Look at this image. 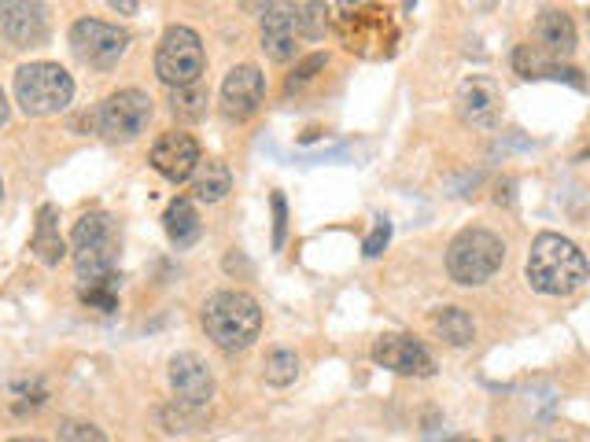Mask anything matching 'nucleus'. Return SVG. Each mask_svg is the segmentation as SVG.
I'll list each match as a JSON object with an SVG mask.
<instances>
[{
    "mask_svg": "<svg viewBox=\"0 0 590 442\" xmlns=\"http://www.w3.org/2000/svg\"><path fill=\"white\" fill-rule=\"evenodd\" d=\"M295 23H299V37L321 41L329 30V8L325 4H295Z\"/></svg>",
    "mask_w": 590,
    "mask_h": 442,
    "instance_id": "a878e982",
    "label": "nucleus"
},
{
    "mask_svg": "<svg viewBox=\"0 0 590 442\" xmlns=\"http://www.w3.org/2000/svg\"><path fill=\"white\" fill-rule=\"evenodd\" d=\"M270 207H273V251H281L284 233H288V203H284L281 192H273L270 196Z\"/></svg>",
    "mask_w": 590,
    "mask_h": 442,
    "instance_id": "c85d7f7f",
    "label": "nucleus"
},
{
    "mask_svg": "<svg viewBox=\"0 0 590 442\" xmlns=\"http://www.w3.org/2000/svg\"><path fill=\"white\" fill-rule=\"evenodd\" d=\"M159 420H163L170 431H203L211 424V413L200 406H185V402H170L166 409H159Z\"/></svg>",
    "mask_w": 590,
    "mask_h": 442,
    "instance_id": "4be33fe9",
    "label": "nucleus"
},
{
    "mask_svg": "<svg viewBox=\"0 0 590 442\" xmlns=\"http://www.w3.org/2000/svg\"><path fill=\"white\" fill-rule=\"evenodd\" d=\"M126 45H130V34L111 23H100V19H78L71 26L74 56L96 70L115 67L118 59H122V52H126Z\"/></svg>",
    "mask_w": 590,
    "mask_h": 442,
    "instance_id": "6e6552de",
    "label": "nucleus"
},
{
    "mask_svg": "<svg viewBox=\"0 0 590 442\" xmlns=\"http://www.w3.org/2000/svg\"><path fill=\"white\" fill-rule=\"evenodd\" d=\"M229 188H233V174H229V166L222 159H203L196 166V174H192V196L200 199V203H218V199H225Z\"/></svg>",
    "mask_w": 590,
    "mask_h": 442,
    "instance_id": "6ab92c4d",
    "label": "nucleus"
},
{
    "mask_svg": "<svg viewBox=\"0 0 590 442\" xmlns=\"http://www.w3.org/2000/svg\"><path fill=\"white\" fill-rule=\"evenodd\" d=\"M325 63H329V59H325V52H314V56H307L303 63H299V67H295L292 78L284 82V93H295V89H303L307 82H314V78H318V70H325Z\"/></svg>",
    "mask_w": 590,
    "mask_h": 442,
    "instance_id": "cd10ccee",
    "label": "nucleus"
},
{
    "mask_svg": "<svg viewBox=\"0 0 590 442\" xmlns=\"http://www.w3.org/2000/svg\"><path fill=\"white\" fill-rule=\"evenodd\" d=\"M502 262H506L502 236H495L491 229H480V225L461 229L447 247V273L461 288H480V284H487L502 269Z\"/></svg>",
    "mask_w": 590,
    "mask_h": 442,
    "instance_id": "7ed1b4c3",
    "label": "nucleus"
},
{
    "mask_svg": "<svg viewBox=\"0 0 590 442\" xmlns=\"http://www.w3.org/2000/svg\"><path fill=\"white\" fill-rule=\"evenodd\" d=\"M388 240H391V225H388L384 218H380L377 225H373V233L366 236V244H362V255H366V258H377L380 251L388 247Z\"/></svg>",
    "mask_w": 590,
    "mask_h": 442,
    "instance_id": "c756f323",
    "label": "nucleus"
},
{
    "mask_svg": "<svg viewBox=\"0 0 590 442\" xmlns=\"http://www.w3.org/2000/svg\"><path fill=\"white\" fill-rule=\"evenodd\" d=\"M432 328H436V336L450 347H469L472 339H476V325H472V317L461 310V306H443L432 314Z\"/></svg>",
    "mask_w": 590,
    "mask_h": 442,
    "instance_id": "aec40b11",
    "label": "nucleus"
},
{
    "mask_svg": "<svg viewBox=\"0 0 590 442\" xmlns=\"http://www.w3.org/2000/svg\"><path fill=\"white\" fill-rule=\"evenodd\" d=\"M299 45V23H295V4H270L262 15V52L273 63H288Z\"/></svg>",
    "mask_w": 590,
    "mask_h": 442,
    "instance_id": "2eb2a0df",
    "label": "nucleus"
},
{
    "mask_svg": "<svg viewBox=\"0 0 590 442\" xmlns=\"http://www.w3.org/2000/svg\"><path fill=\"white\" fill-rule=\"evenodd\" d=\"M8 115H12V111H8V100L0 93V126H8Z\"/></svg>",
    "mask_w": 590,
    "mask_h": 442,
    "instance_id": "473e14b6",
    "label": "nucleus"
},
{
    "mask_svg": "<svg viewBox=\"0 0 590 442\" xmlns=\"http://www.w3.org/2000/svg\"><path fill=\"white\" fill-rule=\"evenodd\" d=\"M495 199L509 207V203H513V181H502V185H498V192H495Z\"/></svg>",
    "mask_w": 590,
    "mask_h": 442,
    "instance_id": "7c9ffc66",
    "label": "nucleus"
},
{
    "mask_svg": "<svg viewBox=\"0 0 590 442\" xmlns=\"http://www.w3.org/2000/svg\"><path fill=\"white\" fill-rule=\"evenodd\" d=\"M200 163H203V159H200V144H196V137H192V133H181V129H174V133H163V137L155 140L152 166L166 177V181H174V185L189 181V177L196 174V166H200Z\"/></svg>",
    "mask_w": 590,
    "mask_h": 442,
    "instance_id": "9b49d317",
    "label": "nucleus"
},
{
    "mask_svg": "<svg viewBox=\"0 0 590 442\" xmlns=\"http://www.w3.org/2000/svg\"><path fill=\"white\" fill-rule=\"evenodd\" d=\"M373 361L399 376H421V380H425V376L436 373L432 354H428L413 336H380L377 343H373Z\"/></svg>",
    "mask_w": 590,
    "mask_h": 442,
    "instance_id": "f8f14e48",
    "label": "nucleus"
},
{
    "mask_svg": "<svg viewBox=\"0 0 590 442\" xmlns=\"http://www.w3.org/2000/svg\"><path fill=\"white\" fill-rule=\"evenodd\" d=\"M170 387H174V402L207 409L214 398L211 365H207L200 354H189V350H185V354H174V358H170Z\"/></svg>",
    "mask_w": 590,
    "mask_h": 442,
    "instance_id": "9d476101",
    "label": "nucleus"
},
{
    "mask_svg": "<svg viewBox=\"0 0 590 442\" xmlns=\"http://www.w3.org/2000/svg\"><path fill=\"white\" fill-rule=\"evenodd\" d=\"M203 70H207V52H203L200 34L189 30V26H170L159 37V48H155L159 82H166L170 89H185V85L200 82Z\"/></svg>",
    "mask_w": 590,
    "mask_h": 442,
    "instance_id": "423d86ee",
    "label": "nucleus"
},
{
    "mask_svg": "<svg viewBox=\"0 0 590 442\" xmlns=\"http://www.w3.org/2000/svg\"><path fill=\"white\" fill-rule=\"evenodd\" d=\"M0 30L15 48H37L48 41V15L41 4L4 0L0 4Z\"/></svg>",
    "mask_w": 590,
    "mask_h": 442,
    "instance_id": "ddd939ff",
    "label": "nucleus"
},
{
    "mask_svg": "<svg viewBox=\"0 0 590 442\" xmlns=\"http://www.w3.org/2000/svg\"><path fill=\"white\" fill-rule=\"evenodd\" d=\"M111 8H115V12H141V4H133V0H111Z\"/></svg>",
    "mask_w": 590,
    "mask_h": 442,
    "instance_id": "2f4dec72",
    "label": "nucleus"
},
{
    "mask_svg": "<svg viewBox=\"0 0 590 442\" xmlns=\"http://www.w3.org/2000/svg\"><path fill=\"white\" fill-rule=\"evenodd\" d=\"M458 115L469 126L480 129H495L502 118V89L491 78H469L458 89Z\"/></svg>",
    "mask_w": 590,
    "mask_h": 442,
    "instance_id": "4468645a",
    "label": "nucleus"
},
{
    "mask_svg": "<svg viewBox=\"0 0 590 442\" xmlns=\"http://www.w3.org/2000/svg\"><path fill=\"white\" fill-rule=\"evenodd\" d=\"M262 96H266V78H262V70L255 63H240V67H233L225 74L222 82L225 118H236V122L251 118L262 107Z\"/></svg>",
    "mask_w": 590,
    "mask_h": 442,
    "instance_id": "1a4fd4ad",
    "label": "nucleus"
},
{
    "mask_svg": "<svg viewBox=\"0 0 590 442\" xmlns=\"http://www.w3.org/2000/svg\"><path fill=\"white\" fill-rule=\"evenodd\" d=\"M262 376H266L270 387L295 384V376H299V358H295V350H270V354H266V365H262Z\"/></svg>",
    "mask_w": 590,
    "mask_h": 442,
    "instance_id": "5701e85b",
    "label": "nucleus"
},
{
    "mask_svg": "<svg viewBox=\"0 0 590 442\" xmlns=\"http://www.w3.org/2000/svg\"><path fill=\"white\" fill-rule=\"evenodd\" d=\"M524 277L539 295H554L565 299L572 291H579L590 280V262L572 240L561 233H539L528 251V266Z\"/></svg>",
    "mask_w": 590,
    "mask_h": 442,
    "instance_id": "f257e3e1",
    "label": "nucleus"
},
{
    "mask_svg": "<svg viewBox=\"0 0 590 442\" xmlns=\"http://www.w3.org/2000/svg\"><path fill=\"white\" fill-rule=\"evenodd\" d=\"M8 442H45V439H34V435H30V439H26V435H23V439H8Z\"/></svg>",
    "mask_w": 590,
    "mask_h": 442,
    "instance_id": "72a5a7b5",
    "label": "nucleus"
},
{
    "mask_svg": "<svg viewBox=\"0 0 590 442\" xmlns=\"http://www.w3.org/2000/svg\"><path fill=\"white\" fill-rule=\"evenodd\" d=\"M71 258H74V269H78V280H82V284L111 277V273H115V262H118L115 218L104 214V210L82 214L78 225H74V233H71Z\"/></svg>",
    "mask_w": 590,
    "mask_h": 442,
    "instance_id": "20e7f679",
    "label": "nucleus"
},
{
    "mask_svg": "<svg viewBox=\"0 0 590 442\" xmlns=\"http://www.w3.org/2000/svg\"><path fill=\"white\" fill-rule=\"evenodd\" d=\"M447 442H472V439H447Z\"/></svg>",
    "mask_w": 590,
    "mask_h": 442,
    "instance_id": "c9c22d12",
    "label": "nucleus"
},
{
    "mask_svg": "<svg viewBox=\"0 0 590 442\" xmlns=\"http://www.w3.org/2000/svg\"><path fill=\"white\" fill-rule=\"evenodd\" d=\"M82 303L93 306V310H100V314L118 310V273L93 280V284H82Z\"/></svg>",
    "mask_w": 590,
    "mask_h": 442,
    "instance_id": "393cba45",
    "label": "nucleus"
},
{
    "mask_svg": "<svg viewBox=\"0 0 590 442\" xmlns=\"http://www.w3.org/2000/svg\"><path fill=\"white\" fill-rule=\"evenodd\" d=\"M30 251L41 266H59L63 258H67V240L59 233V210L52 203L37 210V225H34V236H30Z\"/></svg>",
    "mask_w": 590,
    "mask_h": 442,
    "instance_id": "f3484780",
    "label": "nucleus"
},
{
    "mask_svg": "<svg viewBox=\"0 0 590 442\" xmlns=\"http://www.w3.org/2000/svg\"><path fill=\"white\" fill-rule=\"evenodd\" d=\"M152 122V96L141 93V89H118L96 107V129L104 133L107 140H137Z\"/></svg>",
    "mask_w": 590,
    "mask_h": 442,
    "instance_id": "0eeeda50",
    "label": "nucleus"
},
{
    "mask_svg": "<svg viewBox=\"0 0 590 442\" xmlns=\"http://www.w3.org/2000/svg\"><path fill=\"white\" fill-rule=\"evenodd\" d=\"M0 199H4V177H0Z\"/></svg>",
    "mask_w": 590,
    "mask_h": 442,
    "instance_id": "f704fd0d",
    "label": "nucleus"
},
{
    "mask_svg": "<svg viewBox=\"0 0 590 442\" xmlns=\"http://www.w3.org/2000/svg\"><path fill=\"white\" fill-rule=\"evenodd\" d=\"M207 104H211V96L200 82L185 85V89H170V111H174L177 122H200L207 115Z\"/></svg>",
    "mask_w": 590,
    "mask_h": 442,
    "instance_id": "412c9836",
    "label": "nucleus"
},
{
    "mask_svg": "<svg viewBox=\"0 0 590 442\" xmlns=\"http://www.w3.org/2000/svg\"><path fill=\"white\" fill-rule=\"evenodd\" d=\"M59 442H107V435L89 420H59Z\"/></svg>",
    "mask_w": 590,
    "mask_h": 442,
    "instance_id": "bb28decb",
    "label": "nucleus"
},
{
    "mask_svg": "<svg viewBox=\"0 0 590 442\" xmlns=\"http://www.w3.org/2000/svg\"><path fill=\"white\" fill-rule=\"evenodd\" d=\"M163 225H166V236H170V244L174 247H192L196 240L203 236V221L196 214V203L189 196H177L163 214Z\"/></svg>",
    "mask_w": 590,
    "mask_h": 442,
    "instance_id": "a211bd4d",
    "label": "nucleus"
},
{
    "mask_svg": "<svg viewBox=\"0 0 590 442\" xmlns=\"http://www.w3.org/2000/svg\"><path fill=\"white\" fill-rule=\"evenodd\" d=\"M535 41H539V52L557 59H568L576 52V23L568 19V12L561 8H546L535 23Z\"/></svg>",
    "mask_w": 590,
    "mask_h": 442,
    "instance_id": "dca6fc26",
    "label": "nucleus"
},
{
    "mask_svg": "<svg viewBox=\"0 0 590 442\" xmlns=\"http://www.w3.org/2000/svg\"><path fill=\"white\" fill-rule=\"evenodd\" d=\"M74 100V78L59 63H26L15 70V104L23 115L45 118L67 111Z\"/></svg>",
    "mask_w": 590,
    "mask_h": 442,
    "instance_id": "39448f33",
    "label": "nucleus"
},
{
    "mask_svg": "<svg viewBox=\"0 0 590 442\" xmlns=\"http://www.w3.org/2000/svg\"><path fill=\"white\" fill-rule=\"evenodd\" d=\"M513 70H517L520 78H554L557 63L550 56H543L539 45H520L513 52Z\"/></svg>",
    "mask_w": 590,
    "mask_h": 442,
    "instance_id": "b1692460",
    "label": "nucleus"
},
{
    "mask_svg": "<svg viewBox=\"0 0 590 442\" xmlns=\"http://www.w3.org/2000/svg\"><path fill=\"white\" fill-rule=\"evenodd\" d=\"M203 328L222 350H248L262 332V310L248 291H218L203 303Z\"/></svg>",
    "mask_w": 590,
    "mask_h": 442,
    "instance_id": "f03ea898",
    "label": "nucleus"
}]
</instances>
